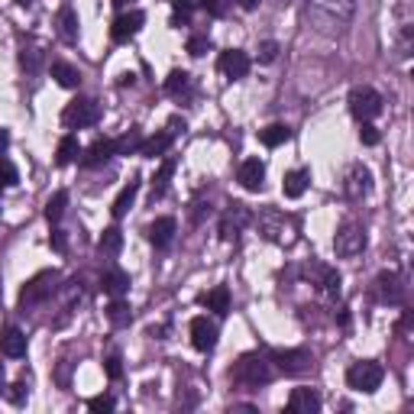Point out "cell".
Returning a JSON list of instances; mask_svg holds the SVG:
<instances>
[{"instance_id":"cell-13","label":"cell","mask_w":414,"mask_h":414,"mask_svg":"<svg viewBox=\"0 0 414 414\" xmlns=\"http://www.w3.org/2000/svg\"><path fill=\"white\" fill-rule=\"evenodd\" d=\"M346 198H353V201H360V198H366V194L372 192V175L366 165H353L350 172H346Z\"/></svg>"},{"instance_id":"cell-26","label":"cell","mask_w":414,"mask_h":414,"mask_svg":"<svg viewBox=\"0 0 414 414\" xmlns=\"http://www.w3.org/2000/svg\"><path fill=\"white\" fill-rule=\"evenodd\" d=\"M259 139H262V146L278 149V146H285L288 139H291V130H288L285 123H272V127L259 130Z\"/></svg>"},{"instance_id":"cell-9","label":"cell","mask_w":414,"mask_h":414,"mask_svg":"<svg viewBox=\"0 0 414 414\" xmlns=\"http://www.w3.org/2000/svg\"><path fill=\"white\" fill-rule=\"evenodd\" d=\"M143 23H146V17L139 10L120 13L117 20H114V26H110V39H114V43H130V39L143 30Z\"/></svg>"},{"instance_id":"cell-14","label":"cell","mask_w":414,"mask_h":414,"mask_svg":"<svg viewBox=\"0 0 414 414\" xmlns=\"http://www.w3.org/2000/svg\"><path fill=\"white\" fill-rule=\"evenodd\" d=\"M175 230H178V223H175V217H159V220H152L149 223V243L156 246V249H165V246L175 240Z\"/></svg>"},{"instance_id":"cell-28","label":"cell","mask_w":414,"mask_h":414,"mask_svg":"<svg viewBox=\"0 0 414 414\" xmlns=\"http://www.w3.org/2000/svg\"><path fill=\"white\" fill-rule=\"evenodd\" d=\"M107 320H110L114 327H127L130 320H133V308H130L123 298H114L110 308H107Z\"/></svg>"},{"instance_id":"cell-30","label":"cell","mask_w":414,"mask_h":414,"mask_svg":"<svg viewBox=\"0 0 414 414\" xmlns=\"http://www.w3.org/2000/svg\"><path fill=\"white\" fill-rule=\"evenodd\" d=\"M172 172H175V159H162L159 172L152 175V201L165 194V188H169V178H172Z\"/></svg>"},{"instance_id":"cell-51","label":"cell","mask_w":414,"mask_h":414,"mask_svg":"<svg viewBox=\"0 0 414 414\" xmlns=\"http://www.w3.org/2000/svg\"><path fill=\"white\" fill-rule=\"evenodd\" d=\"M110 3H114V7H127L130 0H110Z\"/></svg>"},{"instance_id":"cell-34","label":"cell","mask_w":414,"mask_h":414,"mask_svg":"<svg viewBox=\"0 0 414 414\" xmlns=\"http://www.w3.org/2000/svg\"><path fill=\"white\" fill-rule=\"evenodd\" d=\"M65 207H68V192H55L52 198H49V204H45V220L49 223H59L62 220Z\"/></svg>"},{"instance_id":"cell-5","label":"cell","mask_w":414,"mask_h":414,"mask_svg":"<svg viewBox=\"0 0 414 414\" xmlns=\"http://www.w3.org/2000/svg\"><path fill=\"white\" fill-rule=\"evenodd\" d=\"M97 120H101V107H97V101H91V97H74L62 110V123L68 130L94 127Z\"/></svg>"},{"instance_id":"cell-24","label":"cell","mask_w":414,"mask_h":414,"mask_svg":"<svg viewBox=\"0 0 414 414\" xmlns=\"http://www.w3.org/2000/svg\"><path fill=\"white\" fill-rule=\"evenodd\" d=\"M59 36H62L65 43L78 39V13H74L72 3H65L62 10H59Z\"/></svg>"},{"instance_id":"cell-35","label":"cell","mask_w":414,"mask_h":414,"mask_svg":"<svg viewBox=\"0 0 414 414\" xmlns=\"http://www.w3.org/2000/svg\"><path fill=\"white\" fill-rule=\"evenodd\" d=\"M139 146H143V136H139V130H130L127 136L114 143L117 156H130V152H139Z\"/></svg>"},{"instance_id":"cell-47","label":"cell","mask_w":414,"mask_h":414,"mask_svg":"<svg viewBox=\"0 0 414 414\" xmlns=\"http://www.w3.org/2000/svg\"><path fill=\"white\" fill-rule=\"evenodd\" d=\"M49 243H52V249H59V253H65V246H68V240H65V234H62V230H55V234H52V240H49Z\"/></svg>"},{"instance_id":"cell-39","label":"cell","mask_w":414,"mask_h":414,"mask_svg":"<svg viewBox=\"0 0 414 414\" xmlns=\"http://www.w3.org/2000/svg\"><path fill=\"white\" fill-rule=\"evenodd\" d=\"M20 65L26 68V72H39V65H43V52H39V49H26V52L20 55Z\"/></svg>"},{"instance_id":"cell-49","label":"cell","mask_w":414,"mask_h":414,"mask_svg":"<svg viewBox=\"0 0 414 414\" xmlns=\"http://www.w3.org/2000/svg\"><path fill=\"white\" fill-rule=\"evenodd\" d=\"M7 146H10V133H7V130H0V156L7 152Z\"/></svg>"},{"instance_id":"cell-42","label":"cell","mask_w":414,"mask_h":414,"mask_svg":"<svg viewBox=\"0 0 414 414\" xmlns=\"http://www.w3.org/2000/svg\"><path fill=\"white\" fill-rule=\"evenodd\" d=\"M278 59V43H272V39H266V43H259V62L269 65Z\"/></svg>"},{"instance_id":"cell-22","label":"cell","mask_w":414,"mask_h":414,"mask_svg":"<svg viewBox=\"0 0 414 414\" xmlns=\"http://www.w3.org/2000/svg\"><path fill=\"white\" fill-rule=\"evenodd\" d=\"M375 285H379V295H382V301H392V304H398L404 298V288L402 282H398V276L395 272H382V276L375 278Z\"/></svg>"},{"instance_id":"cell-6","label":"cell","mask_w":414,"mask_h":414,"mask_svg":"<svg viewBox=\"0 0 414 414\" xmlns=\"http://www.w3.org/2000/svg\"><path fill=\"white\" fill-rule=\"evenodd\" d=\"M385 379V369L379 366V362L372 360H362V362H353L350 369H346V385L350 389H356V392H375L379 385H382Z\"/></svg>"},{"instance_id":"cell-11","label":"cell","mask_w":414,"mask_h":414,"mask_svg":"<svg viewBox=\"0 0 414 414\" xmlns=\"http://www.w3.org/2000/svg\"><path fill=\"white\" fill-rule=\"evenodd\" d=\"M192 343L194 350L211 353L217 346V324L211 318H194L192 320Z\"/></svg>"},{"instance_id":"cell-1","label":"cell","mask_w":414,"mask_h":414,"mask_svg":"<svg viewBox=\"0 0 414 414\" xmlns=\"http://www.w3.org/2000/svg\"><path fill=\"white\" fill-rule=\"evenodd\" d=\"M353 13H356V0H311L308 3V20L314 30L337 36L350 26Z\"/></svg>"},{"instance_id":"cell-4","label":"cell","mask_w":414,"mask_h":414,"mask_svg":"<svg viewBox=\"0 0 414 414\" xmlns=\"http://www.w3.org/2000/svg\"><path fill=\"white\" fill-rule=\"evenodd\" d=\"M259 234L266 236V240H272V243H291L295 240V223H291V217H285L282 211H276V207H266V211H259Z\"/></svg>"},{"instance_id":"cell-10","label":"cell","mask_w":414,"mask_h":414,"mask_svg":"<svg viewBox=\"0 0 414 414\" xmlns=\"http://www.w3.org/2000/svg\"><path fill=\"white\" fill-rule=\"evenodd\" d=\"M217 68H220L230 81H240V78L249 74V55H246L243 49H227V52H220V59H217Z\"/></svg>"},{"instance_id":"cell-32","label":"cell","mask_w":414,"mask_h":414,"mask_svg":"<svg viewBox=\"0 0 414 414\" xmlns=\"http://www.w3.org/2000/svg\"><path fill=\"white\" fill-rule=\"evenodd\" d=\"M81 156V146H78V136H65L59 143V152H55V162L59 165H72L74 159Z\"/></svg>"},{"instance_id":"cell-21","label":"cell","mask_w":414,"mask_h":414,"mask_svg":"<svg viewBox=\"0 0 414 414\" xmlns=\"http://www.w3.org/2000/svg\"><path fill=\"white\" fill-rule=\"evenodd\" d=\"M201 304L207 311H214V314H227V311H230V288L217 285V288H211V291H204Z\"/></svg>"},{"instance_id":"cell-52","label":"cell","mask_w":414,"mask_h":414,"mask_svg":"<svg viewBox=\"0 0 414 414\" xmlns=\"http://www.w3.org/2000/svg\"><path fill=\"white\" fill-rule=\"evenodd\" d=\"M17 3H20V7H30V3H32V0H17Z\"/></svg>"},{"instance_id":"cell-15","label":"cell","mask_w":414,"mask_h":414,"mask_svg":"<svg viewBox=\"0 0 414 414\" xmlns=\"http://www.w3.org/2000/svg\"><path fill=\"white\" fill-rule=\"evenodd\" d=\"M288 411L291 414H318L320 411V395L314 389H295L288 395Z\"/></svg>"},{"instance_id":"cell-43","label":"cell","mask_w":414,"mask_h":414,"mask_svg":"<svg viewBox=\"0 0 414 414\" xmlns=\"http://www.w3.org/2000/svg\"><path fill=\"white\" fill-rule=\"evenodd\" d=\"M7 398H10L13 404H23L26 398H30V389H26L23 382H13V385H10V392H7Z\"/></svg>"},{"instance_id":"cell-31","label":"cell","mask_w":414,"mask_h":414,"mask_svg":"<svg viewBox=\"0 0 414 414\" xmlns=\"http://www.w3.org/2000/svg\"><path fill=\"white\" fill-rule=\"evenodd\" d=\"M97 249L104 256H117L123 249V234H120V227H107L104 236L97 240Z\"/></svg>"},{"instance_id":"cell-41","label":"cell","mask_w":414,"mask_h":414,"mask_svg":"<svg viewBox=\"0 0 414 414\" xmlns=\"http://www.w3.org/2000/svg\"><path fill=\"white\" fill-rule=\"evenodd\" d=\"M360 143L362 146H379V130L372 127V120L360 123Z\"/></svg>"},{"instance_id":"cell-40","label":"cell","mask_w":414,"mask_h":414,"mask_svg":"<svg viewBox=\"0 0 414 414\" xmlns=\"http://www.w3.org/2000/svg\"><path fill=\"white\" fill-rule=\"evenodd\" d=\"M87 408H91L94 414H104V411H114V408H117V402H114L110 395H94V398L87 402Z\"/></svg>"},{"instance_id":"cell-7","label":"cell","mask_w":414,"mask_h":414,"mask_svg":"<svg viewBox=\"0 0 414 414\" xmlns=\"http://www.w3.org/2000/svg\"><path fill=\"white\" fill-rule=\"evenodd\" d=\"M350 114L360 123H366V120H375L379 114H382V94L375 91V87H353L350 91Z\"/></svg>"},{"instance_id":"cell-2","label":"cell","mask_w":414,"mask_h":414,"mask_svg":"<svg viewBox=\"0 0 414 414\" xmlns=\"http://www.w3.org/2000/svg\"><path fill=\"white\" fill-rule=\"evenodd\" d=\"M234 379L240 385H249V389H259V385H266L272 379V362L266 356H259V353H246L243 360L234 366Z\"/></svg>"},{"instance_id":"cell-18","label":"cell","mask_w":414,"mask_h":414,"mask_svg":"<svg viewBox=\"0 0 414 414\" xmlns=\"http://www.w3.org/2000/svg\"><path fill=\"white\" fill-rule=\"evenodd\" d=\"M117 149H114V139H97V143H91V146L81 152V165L85 169H94V165H104L110 156H114Z\"/></svg>"},{"instance_id":"cell-36","label":"cell","mask_w":414,"mask_h":414,"mask_svg":"<svg viewBox=\"0 0 414 414\" xmlns=\"http://www.w3.org/2000/svg\"><path fill=\"white\" fill-rule=\"evenodd\" d=\"M318 276H320V288H324V291H330V295H337V291H340V272H337V269L320 266Z\"/></svg>"},{"instance_id":"cell-29","label":"cell","mask_w":414,"mask_h":414,"mask_svg":"<svg viewBox=\"0 0 414 414\" xmlns=\"http://www.w3.org/2000/svg\"><path fill=\"white\" fill-rule=\"evenodd\" d=\"M52 78L62 87H78V85H81V74H78V68H74V65H68V62H52Z\"/></svg>"},{"instance_id":"cell-37","label":"cell","mask_w":414,"mask_h":414,"mask_svg":"<svg viewBox=\"0 0 414 414\" xmlns=\"http://www.w3.org/2000/svg\"><path fill=\"white\" fill-rule=\"evenodd\" d=\"M211 52V36H204V32H194L192 39H188V55L194 59H201V55Z\"/></svg>"},{"instance_id":"cell-12","label":"cell","mask_w":414,"mask_h":414,"mask_svg":"<svg viewBox=\"0 0 414 414\" xmlns=\"http://www.w3.org/2000/svg\"><path fill=\"white\" fill-rule=\"evenodd\" d=\"M249 220H253L249 207H246V204H234V207L220 217V236H223V240H234V236L240 234Z\"/></svg>"},{"instance_id":"cell-17","label":"cell","mask_w":414,"mask_h":414,"mask_svg":"<svg viewBox=\"0 0 414 414\" xmlns=\"http://www.w3.org/2000/svg\"><path fill=\"white\" fill-rule=\"evenodd\" d=\"M272 360H276V366L285 372V375H295V372L308 369L311 356H308V350H278Z\"/></svg>"},{"instance_id":"cell-23","label":"cell","mask_w":414,"mask_h":414,"mask_svg":"<svg viewBox=\"0 0 414 414\" xmlns=\"http://www.w3.org/2000/svg\"><path fill=\"white\" fill-rule=\"evenodd\" d=\"M101 288H104L110 298H123V291L130 288V276L123 269H110V272H104V278H101Z\"/></svg>"},{"instance_id":"cell-46","label":"cell","mask_w":414,"mask_h":414,"mask_svg":"<svg viewBox=\"0 0 414 414\" xmlns=\"http://www.w3.org/2000/svg\"><path fill=\"white\" fill-rule=\"evenodd\" d=\"M169 3L175 7V13H192L198 7V0H169Z\"/></svg>"},{"instance_id":"cell-25","label":"cell","mask_w":414,"mask_h":414,"mask_svg":"<svg viewBox=\"0 0 414 414\" xmlns=\"http://www.w3.org/2000/svg\"><path fill=\"white\" fill-rule=\"evenodd\" d=\"M169 146H172V133H156V136L143 139L139 156H143V159H159V156H165V149Z\"/></svg>"},{"instance_id":"cell-16","label":"cell","mask_w":414,"mask_h":414,"mask_svg":"<svg viewBox=\"0 0 414 414\" xmlns=\"http://www.w3.org/2000/svg\"><path fill=\"white\" fill-rule=\"evenodd\" d=\"M236 178H240V185H243L246 192H262V181H266V165L259 159H246L243 165H240V172H236Z\"/></svg>"},{"instance_id":"cell-19","label":"cell","mask_w":414,"mask_h":414,"mask_svg":"<svg viewBox=\"0 0 414 414\" xmlns=\"http://www.w3.org/2000/svg\"><path fill=\"white\" fill-rule=\"evenodd\" d=\"M0 353L10 356V360H23L26 356V333L17 327H7L3 337H0Z\"/></svg>"},{"instance_id":"cell-20","label":"cell","mask_w":414,"mask_h":414,"mask_svg":"<svg viewBox=\"0 0 414 414\" xmlns=\"http://www.w3.org/2000/svg\"><path fill=\"white\" fill-rule=\"evenodd\" d=\"M308 181H311L308 169H291L285 175V181H282V194H285L288 201H298L301 194L308 192Z\"/></svg>"},{"instance_id":"cell-45","label":"cell","mask_w":414,"mask_h":414,"mask_svg":"<svg viewBox=\"0 0 414 414\" xmlns=\"http://www.w3.org/2000/svg\"><path fill=\"white\" fill-rule=\"evenodd\" d=\"M204 3V10L211 13V17H220L223 10H227V3H230V0H201Z\"/></svg>"},{"instance_id":"cell-38","label":"cell","mask_w":414,"mask_h":414,"mask_svg":"<svg viewBox=\"0 0 414 414\" xmlns=\"http://www.w3.org/2000/svg\"><path fill=\"white\" fill-rule=\"evenodd\" d=\"M20 181V175H17V169H13V162L0 159V188H13Z\"/></svg>"},{"instance_id":"cell-33","label":"cell","mask_w":414,"mask_h":414,"mask_svg":"<svg viewBox=\"0 0 414 414\" xmlns=\"http://www.w3.org/2000/svg\"><path fill=\"white\" fill-rule=\"evenodd\" d=\"M188 87H192V74L188 72H172L169 78H165V94H172V97L188 94Z\"/></svg>"},{"instance_id":"cell-44","label":"cell","mask_w":414,"mask_h":414,"mask_svg":"<svg viewBox=\"0 0 414 414\" xmlns=\"http://www.w3.org/2000/svg\"><path fill=\"white\" fill-rule=\"evenodd\" d=\"M104 372H107V379H114V382H117L120 375H123V366H120V356H110V360L104 362Z\"/></svg>"},{"instance_id":"cell-3","label":"cell","mask_w":414,"mask_h":414,"mask_svg":"<svg viewBox=\"0 0 414 414\" xmlns=\"http://www.w3.org/2000/svg\"><path fill=\"white\" fill-rule=\"evenodd\" d=\"M59 282H62V276H59L55 269H45V272H39V276H32L20 291V308L26 311V308H32V304H43L45 298H52V291L59 288Z\"/></svg>"},{"instance_id":"cell-48","label":"cell","mask_w":414,"mask_h":414,"mask_svg":"<svg viewBox=\"0 0 414 414\" xmlns=\"http://www.w3.org/2000/svg\"><path fill=\"white\" fill-rule=\"evenodd\" d=\"M181 130H185V120L172 117V120H169V130H165V133H172V136H175V133H181Z\"/></svg>"},{"instance_id":"cell-8","label":"cell","mask_w":414,"mask_h":414,"mask_svg":"<svg viewBox=\"0 0 414 414\" xmlns=\"http://www.w3.org/2000/svg\"><path fill=\"white\" fill-rule=\"evenodd\" d=\"M333 249H337V256H343V259L360 256L362 249H366V230H362V227H356V223H343L340 230H337Z\"/></svg>"},{"instance_id":"cell-50","label":"cell","mask_w":414,"mask_h":414,"mask_svg":"<svg viewBox=\"0 0 414 414\" xmlns=\"http://www.w3.org/2000/svg\"><path fill=\"white\" fill-rule=\"evenodd\" d=\"M240 7H243V10H256V7H259V0H240Z\"/></svg>"},{"instance_id":"cell-27","label":"cell","mask_w":414,"mask_h":414,"mask_svg":"<svg viewBox=\"0 0 414 414\" xmlns=\"http://www.w3.org/2000/svg\"><path fill=\"white\" fill-rule=\"evenodd\" d=\"M136 194H139V178H133L127 185V188H123V192L117 194V201H114V207H110V214H114V217H123V214L130 211V207H133V201H136Z\"/></svg>"}]
</instances>
